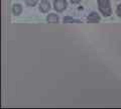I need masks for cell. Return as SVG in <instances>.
I'll list each match as a JSON object with an SVG mask.
<instances>
[{
    "mask_svg": "<svg viewBox=\"0 0 121 109\" xmlns=\"http://www.w3.org/2000/svg\"><path fill=\"white\" fill-rule=\"evenodd\" d=\"M98 6H99L100 12L105 17H109L112 14V9L109 0H98Z\"/></svg>",
    "mask_w": 121,
    "mask_h": 109,
    "instance_id": "cell-1",
    "label": "cell"
},
{
    "mask_svg": "<svg viewBox=\"0 0 121 109\" xmlns=\"http://www.w3.org/2000/svg\"><path fill=\"white\" fill-rule=\"evenodd\" d=\"M68 3L66 0H55L54 1V8L58 12H63L67 8Z\"/></svg>",
    "mask_w": 121,
    "mask_h": 109,
    "instance_id": "cell-2",
    "label": "cell"
},
{
    "mask_svg": "<svg viewBox=\"0 0 121 109\" xmlns=\"http://www.w3.org/2000/svg\"><path fill=\"white\" fill-rule=\"evenodd\" d=\"M87 20H88V22H90V23H97V22H100L101 17L97 12H94L93 11V12H91L89 14V16L87 17Z\"/></svg>",
    "mask_w": 121,
    "mask_h": 109,
    "instance_id": "cell-3",
    "label": "cell"
},
{
    "mask_svg": "<svg viewBox=\"0 0 121 109\" xmlns=\"http://www.w3.org/2000/svg\"><path fill=\"white\" fill-rule=\"evenodd\" d=\"M51 9V4H50V2L47 1V0H43L40 3H39V10L41 11V12H48V10Z\"/></svg>",
    "mask_w": 121,
    "mask_h": 109,
    "instance_id": "cell-4",
    "label": "cell"
},
{
    "mask_svg": "<svg viewBox=\"0 0 121 109\" xmlns=\"http://www.w3.org/2000/svg\"><path fill=\"white\" fill-rule=\"evenodd\" d=\"M59 20H60V17L56 15V14H55V13L48 14V17H47V21L51 22V23H58Z\"/></svg>",
    "mask_w": 121,
    "mask_h": 109,
    "instance_id": "cell-5",
    "label": "cell"
},
{
    "mask_svg": "<svg viewBox=\"0 0 121 109\" xmlns=\"http://www.w3.org/2000/svg\"><path fill=\"white\" fill-rule=\"evenodd\" d=\"M22 12V6L20 4H14L12 6V13L15 16H18Z\"/></svg>",
    "mask_w": 121,
    "mask_h": 109,
    "instance_id": "cell-6",
    "label": "cell"
},
{
    "mask_svg": "<svg viewBox=\"0 0 121 109\" xmlns=\"http://www.w3.org/2000/svg\"><path fill=\"white\" fill-rule=\"evenodd\" d=\"M64 22H65V23H69V22H82V21L79 19H76V18H72L70 16H67V17H64Z\"/></svg>",
    "mask_w": 121,
    "mask_h": 109,
    "instance_id": "cell-7",
    "label": "cell"
},
{
    "mask_svg": "<svg viewBox=\"0 0 121 109\" xmlns=\"http://www.w3.org/2000/svg\"><path fill=\"white\" fill-rule=\"evenodd\" d=\"M24 1H25L27 6H35L37 4V1H39V0H24Z\"/></svg>",
    "mask_w": 121,
    "mask_h": 109,
    "instance_id": "cell-8",
    "label": "cell"
},
{
    "mask_svg": "<svg viewBox=\"0 0 121 109\" xmlns=\"http://www.w3.org/2000/svg\"><path fill=\"white\" fill-rule=\"evenodd\" d=\"M116 13H117V15H118L119 17H121V4H119L118 6H117V9H116Z\"/></svg>",
    "mask_w": 121,
    "mask_h": 109,
    "instance_id": "cell-9",
    "label": "cell"
},
{
    "mask_svg": "<svg viewBox=\"0 0 121 109\" xmlns=\"http://www.w3.org/2000/svg\"><path fill=\"white\" fill-rule=\"evenodd\" d=\"M70 1L73 3V4H78V3H80L81 0H70Z\"/></svg>",
    "mask_w": 121,
    "mask_h": 109,
    "instance_id": "cell-10",
    "label": "cell"
}]
</instances>
